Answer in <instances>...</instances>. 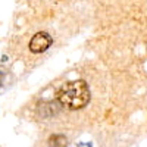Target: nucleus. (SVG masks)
<instances>
[{
    "label": "nucleus",
    "instance_id": "5",
    "mask_svg": "<svg viewBox=\"0 0 147 147\" xmlns=\"http://www.w3.org/2000/svg\"><path fill=\"white\" fill-rule=\"evenodd\" d=\"M3 80H5V74L0 71V85H2V82H3Z\"/></svg>",
    "mask_w": 147,
    "mask_h": 147
},
{
    "label": "nucleus",
    "instance_id": "1",
    "mask_svg": "<svg viewBox=\"0 0 147 147\" xmlns=\"http://www.w3.org/2000/svg\"><path fill=\"white\" fill-rule=\"evenodd\" d=\"M90 97V88L82 80L68 81L57 91V102L69 110H77L87 106Z\"/></svg>",
    "mask_w": 147,
    "mask_h": 147
},
{
    "label": "nucleus",
    "instance_id": "4",
    "mask_svg": "<svg viewBox=\"0 0 147 147\" xmlns=\"http://www.w3.org/2000/svg\"><path fill=\"white\" fill-rule=\"evenodd\" d=\"M78 147H93L91 143H78Z\"/></svg>",
    "mask_w": 147,
    "mask_h": 147
},
{
    "label": "nucleus",
    "instance_id": "2",
    "mask_svg": "<svg viewBox=\"0 0 147 147\" xmlns=\"http://www.w3.org/2000/svg\"><path fill=\"white\" fill-rule=\"evenodd\" d=\"M52 43H53V40L47 32H37L30 41V50L35 55L43 53L52 46Z\"/></svg>",
    "mask_w": 147,
    "mask_h": 147
},
{
    "label": "nucleus",
    "instance_id": "3",
    "mask_svg": "<svg viewBox=\"0 0 147 147\" xmlns=\"http://www.w3.org/2000/svg\"><path fill=\"white\" fill-rule=\"evenodd\" d=\"M49 146L50 147H68V138L63 134H53L49 138Z\"/></svg>",
    "mask_w": 147,
    "mask_h": 147
}]
</instances>
